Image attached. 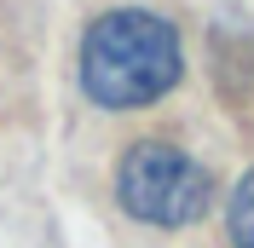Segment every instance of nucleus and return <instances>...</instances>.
Listing matches in <instances>:
<instances>
[{"instance_id": "nucleus-1", "label": "nucleus", "mask_w": 254, "mask_h": 248, "mask_svg": "<svg viewBox=\"0 0 254 248\" xmlns=\"http://www.w3.org/2000/svg\"><path fill=\"white\" fill-rule=\"evenodd\" d=\"M179 81V35L156 12H104L81 41V87L104 110L156 104Z\"/></svg>"}, {"instance_id": "nucleus-2", "label": "nucleus", "mask_w": 254, "mask_h": 248, "mask_svg": "<svg viewBox=\"0 0 254 248\" xmlns=\"http://www.w3.org/2000/svg\"><path fill=\"white\" fill-rule=\"evenodd\" d=\"M116 196L133 219L144 225H190V219L208 214V173L190 162L179 144H162V139H144L122 156V168H116Z\"/></svg>"}, {"instance_id": "nucleus-3", "label": "nucleus", "mask_w": 254, "mask_h": 248, "mask_svg": "<svg viewBox=\"0 0 254 248\" xmlns=\"http://www.w3.org/2000/svg\"><path fill=\"white\" fill-rule=\"evenodd\" d=\"M225 231H231V243H237V248H254V173H243V185L231 190Z\"/></svg>"}]
</instances>
